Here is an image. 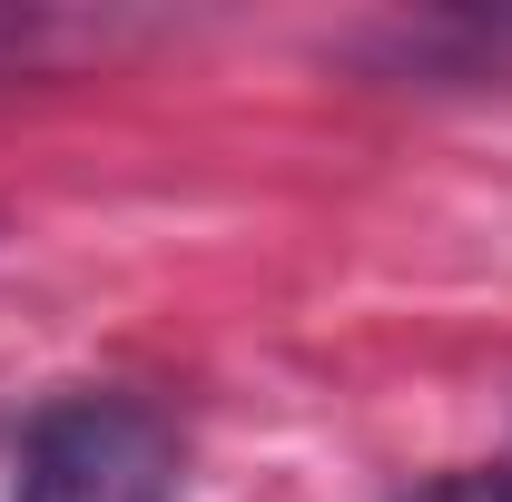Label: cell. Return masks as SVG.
Here are the masks:
<instances>
[{
    "instance_id": "6da1fadb",
    "label": "cell",
    "mask_w": 512,
    "mask_h": 502,
    "mask_svg": "<svg viewBox=\"0 0 512 502\" xmlns=\"http://www.w3.org/2000/svg\"><path fill=\"white\" fill-rule=\"evenodd\" d=\"M10 502H178V434L138 394H60L20 434Z\"/></svg>"
},
{
    "instance_id": "7a4b0ae2",
    "label": "cell",
    "mask_w": 512,
    "mask_h": 502,
    "mask_svg": "<svg viewBox=\"0 0 512 502\" xmlns=\"http://www.w3.org/2000/svg\"><path fill=\"white\" fill-rule=\"evenodd\" d=\"M30 50V20H0V60H20Z\"/></svg>"
},
{
    "instance_id": "3957f363",
    "label": "cell",
    "mask_w": 512,
    "mask_h": 502,
    "mask_svg": "<svg viewBox=\"0 0 512 502\" xmlns=\"http://www.w3.org/2000/svg\"><path fill=\"white\" fill-rule=\"evenodd\" d=\"M503 473H512V453H503Z\"/></svg>"
}]
</instances>
